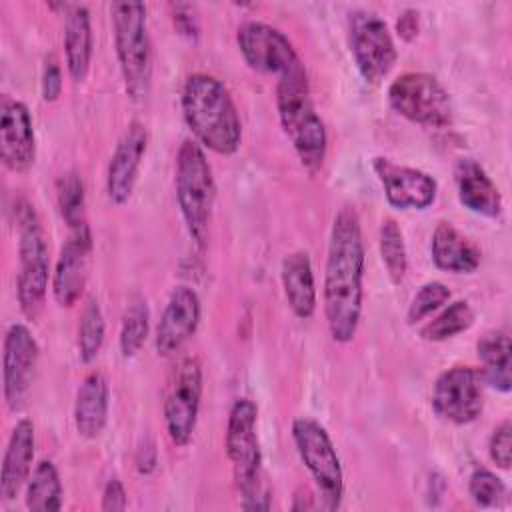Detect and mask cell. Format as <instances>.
I'll use <instances>...</instances> for the list:
<instances>
[{
	"mask_svg": "<svg viewBox=\"0 0 512 512\" xmlns=\"http://www.w3.org/2000/svg\"><path fill=\"white\" fill-rule=\"evenodd\" d=\"M366 248L358 212L342 206L330 226L324 264V316L330 338L338 344L354 340L364 302Z\"/></svg>",
	"mask_w": 512,
	"mask_h": 512,
	"instance_id": "1",
	"label": "cell"
},
{
	"mask_svg": "<svg viewBox=\"0 0 512 512\" xmlns=\"http://www.w3.org/2000/svg\"><path fill=\"white\" fill-rule=\"evenodd\" d=\"M182 116L194 140L220 156L238 152L242 144V120L228 88L214 76L190 74L180 94Z\"/></svg>",
	"mask_w": 512,
	"mask_h": 512,
	"instance_id": "2",
	"label": "cell"
},
{
	"mask_svg": "<svg viewBox=\"0 0 512 512\" xmlns=\"http://www.w3.org/2000/svg\"><path fill=\"white\" fill-rule=\"evenodd\" d=\"M224 450L232 464L234 482L240 494V508L268 510L272 496L262 472L258 406L250 398H236L230 406L224 432Z\"/></svg>",
	"mask_w": 512,
	"mask_h": 512,
	"instance_id": "3",
	"label": "cell"
},
{
	"mask_svg": "<svg viewBox=\"0 0 512 512\" xmlns=\"http://www.w3.org/2000/svg\"><path fill=\"white\" fill-rule=\"evenodd\" d=\"M276 110L302 168L316 174L326 160L328 134L314 106L306 70L276 80Z\"/></svg>",
	"mask_w": 512,
	"mask_h": 512,
	"instance_id": "4",
	"label": "cell"
},
{
	"mask_svg": "<svg viewBox=\"0 0 512 512\" xmlns=\"http://www.w3.org/2000/svg\"><path fill=\"white\" fill-rule=\"evenodd\" d=\"M176 204L190 240L204 250L210 234L212 208L216 200V182L204 148L196 140H184L174 166Z\"/></svg>",
	"mask_w": 512,
	"mask_h": 512,
	"instance_id": "5",
	"label": "cell"
},
{
	"mask_svg": "<svg viewBox=\"0 0 512 512\" xmlns=\"http://www.w3.org/2000/svg\"><path fill=\"white\" fill-rule=\"evenodd\" d=\"M110 20L124 90L130 100L142 102L152 86V42L146 6L142 2H112Z\"/></svg>",
	"mask_w": 512,
	"mask_h": 512,
	"instance_id": "6",
	"label": "cell"
},
{
	"mask_svg": "<svg viewBox=\"0 0 512 512\" xmlns=\"http://www.w3.org/2000/svg\"><path fill=\"white\" fill-rule=\"evenodd\" d=\"M14 224L18 234V278L16 298L20 310L28 318H36L42 310L50 280V260L46 236L32 202L18 200L14 206Z\"/></svg>",
	"mask_w": 512,
	"mask_h": 512,
	"instance_id": "7",
	"label": "cell"
},
{
	"mask_svg": "<svg viewBox=\"0 0 512 512\" xmlns=\"http://www.w3.org/2000/svg\"><path fill=\"white\" fill-rule=\"evenodd\" d=\"M290 434L302 464L314 480L320 508L328 512L338 510L344 498V472L330 434L310 416L294 418Z\"/></svg>",
	"mask_w": 512,
	"mask_h": 512,
	"instance_id": "8",
	"label": "cell"
},
{
	"mask_svg": "<svg viewBox=\"0 0 512 512\" xmlns=\"http://www.w3.org/2000/svg\"><path fill=\"white\" fill-rule=\"evenodd\" d=\"M390 108L412 124L444 130L454 122V104L444 84L428 72H404L388 86Z\"/></svg>",
	"mask_w": 512,
	"mask_h": 512,
	"instance_id": "9",
	"label": "cell"
},
{
	"mask_svg": "<svg viewBox=\"0 0 512 512\" xmlns=\"http://www.w3.org/2000/svg\"><path fill=\"white\" fill-rule=\"evenodd\" d=\"M202 390L204 376L200 360L196 356H184L174 366L162 400L166 434L178 448H184L192 442L200 414Z\"/></svg>",
	"mask_w": 512,
	"mask_h": 512,
	"instance_id": "10",
	"label": "cell"
},
{
	"mask_svg": "<svg viewBox=\"0 0 512 512\" xmlns=\"http://www.w3.org/2000/svg\"><path fill=\"white\" fill-rule=\"evenodd\" d=\"M350 52L358 74L368 84H380L398 60L388 24L370 10H354L348 20Z\"/></svg>",
	"mask_w": 512,
	"mask_h": 512,
	"instance_id": "11",
	"label": "cell"
},
{
	"mask_svg": "<svg viewBox=\"0 0 512 512\" xmlns=\"http://www.w3.org/2000/svg\"><path fill=\"white\" fill-rule=\"evenodd\" d=\"M236 44L244 62L260 74L276 76V80L302 72L304 62L288 36L272 24L248 20L238 26Z\"/></svg>",
	"mask_w": 512,
	"mask_h": 512,
	"instance_id": "12",
	"label": "cell"
},
{
	"mask_svg": "<svg viewBox=\"0 0 512 512\" xmlns=\"http://www.w3.org/2000/svg\"><path fill=\"white\" fill-rule=\"evenodd\" d=\"M482 378L476 368L472 366H452L438 374L430 404L438 418L466 426L478 420L484 410V392H482Z\"/></svg>",
	"mask_w": 512,
	"mask_h": 512,
	"instance_id": "13",
	"label": "cell"
},
{
	"mask_svg": "<svg viewBox=\"0 0 512 512\" xmlns=\"http://www.w3.org/2000/svg\"><path fill=\"white\" fill-rule=\"evenodd\" d=\"M40 358V346L30 328L22 322L8 326L2 352V390L10 410H20L26 404L32 388L36 366Z\"/></svg>",
	"mask_w": 512,
	"mask_h": 512,
	"instance_id": "14",
	"label": "cell"
},
{
	"mask_svg": "<svg viewBox=\"0 0 512 512\" xmlns=\"http://www.w3.org/2000/svg\"><path fill=\"white\" fill-rule=\"evenodd\" d=\"M372 170L378 176L386 202L396 210H426L436 202L438 184L434 176L420 168L398 164L376 156Z\"/></svg>",
	"mask_w": 512,
	"mask_h": 512,
	"instance_id": "15",
	"label": "cell"
},
{
	"mask_svg": "<svg viewBox=\"0 0 512 512\" xmlns=\"http://www.w3.org/2000/svg\"><path fill=\"white\" fill-rule=\"evenodd\" d=\"M92 256V232L90 226H78L68 230V238L64 240L54 272H52V296L60 306H74L88 280Z\"/></svg>",
	"mask_w": 512,
	"mask_h": 512,
	"instance_id": "16",
	"label": "cell"
},
{
	"mask_svg": "<svg viewBox=\"0 0 512 512\" xmlns=\"http://www.w3.org/2000/svg\"><path fill=\"white\" fill-rule=\"evenodd\" d=\"M0 158L12 172L24 174L36 160V136L30 110L24 102L2 94L0 98Z\"/></svg>",
	"mask_w": 512,
	"mask_h": 512,
	"instance_id": "17",
	"label": "cell"
},
{
	"mask_svg": "<svg viewBox=\"0 0 512 512\" xmlns=\"http://www.w3.org/2000/svg\"><path fill=\"white\" fill-rule=\"evenodd\" d=\"M202 318V304L194 288L178 284L172 288L168 302L156 326V354L168 358L176 354L196 332Z\"/></svg>",
	"mask_w": 512,
	"mask_h": 512,
	"instance_id": "18",
	"label": "cell"
},
{
	"mask_svg": "<svg viewBox=\"0 0 512 512\" xmlns=\"http://www.w3.org/2000/svg\"><path fill=\"white\" fill-rule=\"evenodd\" d=\"M146 148V126L138 120H132L116 142L106 170V194L114 206H124L132 198Z\"/></svg>",
	"mask_w": 512,
	"mask_h": 512,
	"instance_id": "19",
	"label": "cell"
},
{
	"mask_svg": "<svg viewBox=\"0 0 512 512\" xmlns=\"http://www.w3.org/2000/svg\"><path fill=\"white\" fill-rule=\"evenodd\" d=\"M34 448H36V434L34 424L30 418H20L8 438L2 468H0V496L2 500L10 502L18 496L32 474L34 462Z\"/></svg>",
	"mask_w": 512,
	"mask_h": 512,
	"instance_id": "20",
	"label": "cell"
},
{
	"mask_svg": "<svg viewBox=\"0 0 512 512\" xmlns=\"http://www.w3.org/2000/svg\"><path fill=\"white\" fill-rule=\"evenodd\" d=\"M454 182L460 204L484 218H500L502 196L494 180L474 158H458L454 164Z\"/></svg>",
	"mask_w": 512,
	"mask_h": 512,
	"instance_id": "21",
	"label": "cell"
},
{
	"mask_svg": "<svg viewBox=\"0 0 512 512\" xmlns=\"http://www.w3.org/2000/svg\"><path fill=\"white\" fill-rule=\"evenodd\" d=\"M280 282L292 314L300 320L312 318L318 306V294L308 252L294 250L282 258Z\"/></svg>",
	"mask_w": 512,
	"mask_h": 512,
	"instance_id": "22",
	"label": "cell"
},
{
	"mask_svg": "<svg viewBox=\"0 0 512 512\" xmlns=\"http://www.w3.org/2000/svg\"><path fill=\"white\" fill-rule=\"evenodd\" d=\"M110 410V386L102 372H88L76 390L74 400V426L76 432L86 438H98L108 422Z\"/></svg>",
	"mask_w": 512,
	"mask_h": 512,
	"instance_id": "23",
	"label": "cell"
},
{
	"mask_svg": "<svg viewBox=\"0 0 512 512\" xmlns=\"http://www.w3.org/2000/svg\"><path fill=\"white\" fill-rule=\"evenodd\" d=\"M432 262L438 270L472 274L480 266V248L450 222H438L430 238Z\"/></svg>",
	"mask_w": 512,
	"mask_h": 512,
	"instance_id": "24",
	"label": "cell"
},
{
	"mask_svg": "<svg viewBox=\"0 0 512 512\" xmlns=\"http://www.w3.org/2000/svg\"><path fill=\"white\" fill-rule=\"evenodd\" d=\"M94 54V36L90 10L84 4H72L64 20V60L68 76L78 84L84 82Z\"/></svg>",
	"mask_w": 512,
	"mask_h": 512,
	"instance_id": "25",
	"label": "cell"
},
{
	"mask_svg": "<svg viewBox=\"0 0 512 512\" xmlns=\"http://www.w3.org/2000/svg\"><path fill=\"white\" fill-rule=\"evenodd\" d=\"M476 356L480 360V378L482 384L508 394L512 390L510 378V336L506 330H488L476 342Z\"/></svg>",
	"mask_w": 512,
	"mask_h": 512,
	"instance_id": "26",
	"label": "cell"
},
{
	"mask_svg": "<svg viewBox=\"0 0 512 512\" xmlns=\"http://www.w3.org/2000/svg\"><path fill=\"white\" fill-rule=\"evenodd\" d=\"M62 500H64V488H62L58 468L52 460L42 458L34 466L26 482V492H24L26 508L32 512H56L62 508Z\"/></svg>",
	"mask_w": 512,
	"mask_h": 512,
	"instance_id": "27",
	"label": "cell"
},
{
	"mask_svg": "<svg viewBox=\"0 0 512 512\" xmlns=\"http://www.w3.org/2000/svg\"><path fill=\"white\" fill-rule=\"evenodd\" d=\"M148 332H150V310H148L146 298L132 296L124 308L120 336H118L122 358H134L142 350L148 338Z\"/></svg>",
	"mask_w": 512,
	"mask_h": 512,
	"instance_id": "28",
	"label": "cell"
},
{
	"mask_svg": "<svg viewBox=\"0 0 512 512\" xmlns=\"http://www.w3.org/2000/svg\"><path fill=\"white\" fill-rule=\"evenodd\" d=\"M474 324V310L466 300L450 302L438 316L420 328V338L428 342H444L466 332Z\"/></svg>",
	"mask_w": 512,
	"mask_h": 512,
	"instance_id": "29",
	"label": "cell"
},
{
	"mask_svg": "<svg viewBox=\"0 0 512 512\" xmlns=\"http://www.w3.org/2000/svg\"><path fill=\"white\" fill-rule=\"evenodd\" d=\"M378 244H380V258H382L388 278L394 284H400L408 270V252H406L404 232L394 218L382 220Z\"/></svg>",
	"mask_w": 512,
	"mask_h": 512,
	"instance_id": "30",
	"label": "cell"
},
{
	"mask_svg": "<svg viewBox=\"0 0 512 512\" xmlns=\"http://www.w3.org/2000/svg\"><path fill=\"white\" fill-rule=\"evenodd\" d=\"M104 336H106V322H104L102 308L98 300L90 296L82 308L80 322H78V338H76L78 358L84 364H90L100 354Z\"/></svg>",
	"mask_w": 512,
	"mask_h": 512,
	"instance_id": "31",
	"label": "cell"
},
{
	"mask_svg": "<svg viewBox=\"0 0 512 512\" xmlns=\"http://www.w3.org/2000/svg\"><path fill=\"white\" fill-rule=\"evenodd\" d=\"M56 202L62 220L66 222L68 230L88 224L86 222V196H84V182L78 172L70 170L64 172L56 180Z\"/></svg>",
	"mask_w": 512,
	"mask_h": 512,
	"instance_id": "32",
	"label": "cell"
},
{
	"mask_svg": "<svg viewBox=\"0 0 512 512\" xmlns=\"http://www.w3.org/2000/svg\"><path fill=\"white\" fill-rule=\"evenodd\" d=\"M468 494L480 508H498L504 504L506 484L488 468H474L468 478Z\"/></svg>",
	"mask_w": 512,
	"mask_h": 512,
	"instance_id": "33",
	"label": "cell"
},
{
	"mask_svg": "<svg viewBox=\"0 0 512 512\" xmlns=\"http://www.w3.org/2000/svg\"><path fill=\"white\" fill-rule=\"evenodd\" d=\"M450 300V290L446 284L432 280L422 284L416 294L412 296L408 310H406V322L410 326L420 324L422 320H426L432 312H436L438 308H442L446 302Z\"/></svg>",
	"mask_w": 512,
	"mask_h": 512,
	"instance_id": "34",
	"label": "cell"
},
{
	"mask_svg": "<svg viewBox=\"0 0 512 512\" xmlns=\"http://www.w3.org/2000/svg\"><path fill=\"white\" fill-rule=\"evenodd\" d=\"M488 454L490 460L502 468L508 470L512 464V422L506 418L502 420L490 434L488 440Z\"/></svg>",
	"mask_w": 512,
	"mask_h": 512,
	"instance_id": "35",
	"label": "cell"
},
{
	"mask_svg": "<svg viewBox=\"0 0 512 512\" xmlns=\"http://www.w3.org/2000/svg\"><path fill=\"white\" fill-rule=\"evenodd\" d=\"M40 94L44 102H56L62 94V68L56 56H46L42 66V80H40Z\"/></svg>",
	"mask_w": 512,
	"mask_h": 512,
	"instance_id": "36",
	"label": "cell"
},
{
	"mask_svg": "<svg viewBox=\"0 0 512 512\" xmlns=\"http://www.w3.org/2000/svg\"><path fill=\"white\" fill-rule=\"evenodd\" d=\"M170 10H172V22H174V28L178 30V34L194 40L198 38V32H200V24H198V16H196V10L192 4H170Z\"/></svg>",
	"mask_w": 512,
	"mask_h": 512,
	"instance_id": "37",
	"label": "cell"
},
{
	"mask_svg": "<svg viewBox=\"0 0 512 512\" xmlns=\"http://www.w3.org/2000/svg\"><path fill=\"white\" fill-rule=\"evenodd\" d=\"M126 506H128V496H126V488H124L122 480L116 476L108 478V482L104 484V490H102L100 510L122 512V510H126Z\"/></svg>",
	"mask_w": 512,
	"mask_h": 512,
	"instance_id": "38",
	"label": "cell"
},
{
	"mask_svg": "<svg viewBox=\"0 0 512 512\" xmlns=\"http://www.w3.org/2000/svg\"><path fill=\"white\" fill-rule=\"evenodd\" d=\"M420 30V12L414 8H404L396 20V32L404 42H412Z\"/></svg>",
	"mask_w": 512,
	"mask_h": 512,
	"instance_id": "39",
	"label": "cell"
},
{
	"mask_svg": "<svg viewBox=\"0 0 512 512\" xmlns=\"http://www.w3.org/2000/svg\"><path fill=\"white\" fill-rule=\"evenodd\" d=\"M134 464H136V470L140 474H150L154 472L156 464H158V452H156V446L152 440L144 442L138 450H136V458H134Z\"/></svg>",
	"mask_w": 512,
	"mask_h": 512,
	"instance_id": "40",
	"label": "cell"
},
{
	"mask_svg": "<svg viewBox=\"0 0 512 512\" xmlns=\"http://www.w3.org/2000/svg\"><path fill=\"white\" fill-rule=\"evenodd\" d=\"M314 508H318V504L314 502V496H312L308 490L300 488V490L296 492V496H294L292 510H314Z\"/></svg>",
	"mask_w": 512,
	"mask_h": 512,
	"instance_id": "41",
	"label": "cell"
}]
</instances>
